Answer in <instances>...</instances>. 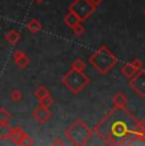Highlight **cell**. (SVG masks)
I'll list each match as a JSON object with an SVG mask.
<instances>
[{
  "label": "cell",
  "instance_id": "obj_15",
  "mask_svg": "<svg viewBox=\"0 0 145 146\" xmlns=\"http://www.w3.org/2000/svg\"><path fill=\"white\" fill-rule=\"evenodd\" d=\"M135 72H136V69L132 65H131V62L125 64V65L121 67V74L124 75L125 78H127V79H130V78L132 76Z\"/></svg>",
  "mask_w": 145,
  "mask_h": 146
},
{
  "label": "cell",
  "instance_id": "obj_11",
  "mask_svg": "<svg viewBox=\"0 0 145 146\" xmlns=\"http://www.w3.org/2000/svg\"><path fill=\"white\" fill-rule=\"evenodd\" d=\"M10 132H12V126L9 123H0V140L1 141L9 140Z\"/></svg>",
  "mask_w": 145,
  "mask_h": 146
},
{
  "label": "cell",
  "instance_id": "obj_17",
  "mask_svg": "<svg viewBox=\"0 0 145 146\" xmlns=\"http://www.w3.org/2000/svg\"><path fill=\"white\" fill-rule=\"evenodd\" d=\"M9 97H10V99H12L13 102L18 103V102H21V100L23 99V93H22L21 89H13V90L10 92Z\"/></svg>",
  "mask_w": 145,
  "mask_h": 146
},
{
  "label": "cell",
  "instance_id": "obj_22",
  "mask_svg": "<svg viewBox=\"0 0 145 146\" xmlns=\"http://www.w3.org/2000/svg\"><path fill=\"white\" fill-rule=\"evenodd\" d=\"M131 65H132L136 69V71L138 70H141L144 67V65H143V62H141V60H139V58H134L132 61H131Z\"/></svg>",
  "mask_w": 145,
  "mask_h": 146
},
{
  "label": "cell",
  "instance_id": "obj_26",
  "mask_svg": "<svg viewBox=\"0 0 145 146\" xmlns=\"http://www.w3.org/2000/svg\"><path fill=\"white\" fill-rule=\"evenodd\" d=\"M144 15H145V9H144Z\"/></svg>",
  "mask_w": 145,
  "mask_h": 146
},
{
  "label": "cell",
  "instance_id": "obj_4",
  "mask_svg": "<svg viewBox=\"0 0 145 146\" xmlns=\"http://www.w3.org/2000/svg\"><path fill=\"white\" fill-rule=\"evenodd\" d=\"M63 84L72 94H79L89 84V78L84 74V71L71 69L63 76Z\"/></svg>",
  "mask_w": 145,
  "mask_h": 146
},
{
  "label": "cell",
  "instance_id": "obj_9",
  "mask_svg": "<svg viewBox=\"0 0 145 146\" xmlns=\"http://www.w3.org/2000/svg\"><path fill=\"white\" fill-rule=\"evenodd\" d=\"M27 135L26 132L23 131V128L21 127H12V132H10V139L12 140L13 144L15 145H23L24 140L27 139Z\"/></svg>",
  "mask_w": 145,
  "mask_h": 146
},
{
  "label": "cell",
  "instance_id": "obj_25",
  "mask_svg": "<svg viewBox=\"0 0 145 146\" xmlns=\"http://www.w3.org/2000/svg\"><path fill=\"white\" fill-rule=\"evenodd\" d=\"M36 3H43V1H46V0H35Z\"/></svg>",
  "mask_w": 145,
  "mask_h": 146
},
{
  "label": "cell",
  "instance_id": "obj_12",
  "mask_svg": "<svg viewBox=\"0 0 145 146\" xmlns=\"http://www.w3.org/2000/svg\"><path fill=\"white\" fill-rule=\"evenodd\" d=\"M112 104H113V107H126L127 97L122 93V92H118V93L112 98Z\"/></svg>",
  "mask_w": 145,
  "mask_h": 146
},
{
  "label": "cell",
  "instance_id": "obj_10",
  "mask_svg": "<svg viewBox=\"0 0 145 146\" xmlns=\"http://www.w3.org/2000/svg\"><path fill=\"white\" fill-rule=\"evenodd\" d=\"M4 40L7 41L9 44H12V46H15V44L21 41V35H19L18 31L10 29L4 35Z\"/></svg>",
  "mask_w": 145,
  "mask_h": 146
},
{
  "label": "cell",
  "instance_id": "obj_20",
  "mask_svg": "<svg viewBox=\"0 0 145 146\" xmlns=\"http://www.w3.org/2000/svg\"><path fill=\"white\" fill-rule=\"evenodd\" d=\"M71 69L78 70V71H84L85 70V62L82 60V58H76V60L71 64Z\"/></svg>",
  "mask_w": 145,
  "mask_h": 146
},
{
  "label": "cell",
  "instance_id": "obj_7",
  "mask_svg": "<svg viewBox=\"0 0 145 146\" xmlns=\"http://www.w3.org/2000/svg\"><path fill=\"white\" fill-rule=\"evenodd\" d=\"M52 117V113L50 112L49 108L42 106H38L37 108L33 111V118L37 121L40 125H45L46 122H49Z\"/></svg>",
  "mask_w": 145,
  "mask_h": 146
},
{
  "label": "cell",
  "instance_id": "obj_24",
  "mask_svg": "<svg viewBox=\"0 0 145 146\" xmlns=\"http://www.w3.org/2000/svg\"><path fill=\"white\" fill-rule=\"evenodd\" d=\"M52 145H60V146H64V145H65V142H64L63 141V140H61V139H56V140H55V141H52Z\"/></svg>",
  "mask_w": 145,
  "mask_h": 146
},
{
  "label": "cell",
  "instance_id": "obj_8",
  "mask_svg": "<svg viewBox=\"0 0 145 146\" xmlns=\"http://www.w3.org/2000/svg\"><path fill=\"white\" fill-rule=\"evenodd\" d=\"M13 60H14L15 65L19 67V69L24 70L29 66V57L27 56V53L22 50H17V51L13 53Z\"/></svg>",
  "mask_w": 145,
  "mask_h": 146
},
{
  "label": "cell",
  "instance_id": "obj_5",
  "mask_svg": "<svg viewBox=\"0 0 145 146\" xmlns=\"http://www.w3.org/2000/svg\"><path fill=\"white\" fill-rule=\"evenodd\" d=\"M69 10L74 13L80 22H84L94 13L96 8L89 3V0H74L69 5Z\"/></svg>",
  "mask_w": 145,
  "mask_h": 146
},
{
  "label": "cell",
  "instance_id": "obj_1",
  "mask_svg": "<svg viewBox=\"0 0 145 146\" xmlns=\"http://www.w3.org/2000/svg\"><path fill=\"white\" fill-rule=\"evenodd\" d=\"M94 132L111 146L145 141V121L138 119L125 107H113L94 127Z\"/></svg>",
  "mask_w": 145,
  "mask_h": 146
},
{
  "label": "cell",
  "instance_id": "obj_14",
  "mask_svg": "<svg viewBox=\"0 0 145 146\" xmlns=\"http://www.w3.org/2000/svg\"><path fill=\"white\" fill-rule=\"evenodd\" d=\"M64 22H65L66 26H69L70 28H72L74 26H76L78 23H80L79 18H78V17L75 15L72 12H70V10H69V13L66 14L65 17H64Z\"/></svg>",
  "mask_w": 145,
  "mask_h": 146
},
{
  "label": "cell",
  "instance_id": "obj_18",
  "mask_svg": "<svg viewBox=\"0 0 145 146\" xmlns=\"http://www.w3.org/2000/svg\"><path fill=\"white\" fill-rule=\"evenodd\" d=\"M10 118H12L10 112L1 107V108H0V123H8L10 121Z\"/></svg>",
  "mask_w": 145,
  "mask_h": 146
},
{
  "label": "cell",
  "instance_id": "obj_16",
  "mask_svg": "<svg viewBox=\"0 0 145 146\" xmlns=\"http://www.w3.org/2000/svg\"><path fill=\"white\" fill-rule=\"evenodd\" d=\"M38 103H40V106L50 108V107L52 106V103H54V98L51 97V94H47V95H45V97L41 98V99H38Z\"/></svg>",
  "mask_w": 145,
  "mask_h": 146
},
{
  "label": "cell",
  "instance_id": "obj_23",
  "mask_svg": "<svg viewBox=\"0 0 145 146\" xmlns=\"http://www.w3.org/2000/svg\"><path fill=\"white\" fill-rule=\"evenodd\" d=\"M89 3H90L92 5H93L94 8H97V7H99V5L103 3V0H89Z\"/></svg>",
  "mask_w": 145,
  "mask_h": 146
},
{
  "label": "cell",
  "instance_id": "obj_6",
  "mask_svg": "<svg viewBox=\"0 0 145 146\" xmlns=\"http://www.w3.org/2000/svg\"><path fill=\"white\" fill-rule=\"evenodd\" d=\"M129 85L140 98H145V70L144 69L138 70L130 78Z\"/></svg>",
  "mask_w": 145,
  "mask_h": 146
},
{
  "label": "cell",
  "instance_id": "obj_2",
  "mask_svg": "<svg viewBox=\"0 0 145 146\" xmlns=\"http://www.w3.org/2000/svg\"><path fill=\"white\" fill-rule=\"evenodd\" d=\"M118 62L117 56L111 51L106 44H102L93 55L89 57V64L93 66V69H96L99 74L106 75L116 66V64Z\"/></svg>",
  "mask_w": 145,
  "mask_h": 146
},
{
  "label": "cell",
  "instance_id": "obj_13",
  "mask_svg": "<svg viewBox=\"0 0 145 146\" xmlns=\"http://www.w3.org/2000/svg\"><path fill=\"white\" fill-rule=\"evenodd\" d=\"M27 29H28L31 33H38L42 29V24H41V22L38 21V19L33 18V19H31V21H28V23H27Z\"/></svg>",
  "mask_w": 145,
  "mask_h": 146
},
{
  "label": "cell",
  "instance_id": "obj_3",
  "mask_svg": "<svg viewBox=\"0 0 145 146\" xmlns=\"http://www.w3.org/2000/svg\"><path fill=\"white\" fill-rule=\"evenodd\" d=\"M65 136L70 141L71 145L84 146L90 141L92 136H93V131L88 127V125L84 121L75 119L65 130Z\"/></svg>",
  "mask_w": 145,
  "mask_h": 146
},
{
  "label": "cell",
  "instance_id": "obj_19",
  "mask_svg": "<svg viewBox=\"0 0 145 146\" xmlns=\"http://www.w3.org/2000/svg\"><path fill=\"white\" fill-rule=\"evenodd\" d=\"M35 97L37 98V99H41L42 97H45V95H47V94H50V92H49V89L46 88L45 85H40L37 89L35 90Z\"/></svg>",
  "mask_w": 145,
  "mask_h": 146
},
{
  "label": "cell",
  "instance_id": "obj_21",
  "mask_svg": "<svg viewBox=\"0 0 145 146\" xmlns=\"http://www.w3.org/2000/svg\"><path fill=\"white\" fill-rule=\"evenodd\" d=\"M71 29H72V33H74L75 36H83L85 32V29H84V27H83L82 23H78L76 26H74Z\"/></svg>",
  "mask_w": 145,
  "mask_h": 146
}]
</instances>
